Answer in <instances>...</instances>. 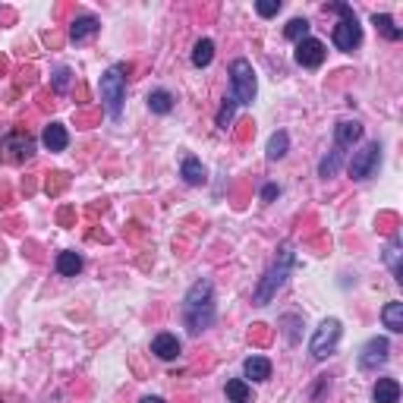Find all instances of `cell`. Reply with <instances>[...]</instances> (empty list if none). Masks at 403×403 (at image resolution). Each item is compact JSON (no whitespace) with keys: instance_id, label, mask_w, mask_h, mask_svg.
I'll return each instance as SVG.
<instances>
[{"instance_id":"23","label":"cell","mask_w":403,"mask_h":403,"mask_svg":"<svg viewBox=\"0 0 403 403\" xmlns=\"http://www.w3.org/2000/svg\"><path fill=\"white\" fill-rule=\"evenodd\" d=\"M287 148H290V136L283 129H277L274 136L268 139V161H281V157L287 155Z\"/></svg>"},{"instance_id":"12","label":"cell","mask_w":403,"mask_h":403,"mask_svg":"<svg viewBox=\"0 0 403 403\" xmlns=\"http://www.w3.org/2000/svg\"><path fill=\"white\" fill-rule=\"evenodd\" d=\"M372 400L375 403H400V381L397 378H378L372 388Z\"/></svg>"},{"instance_id":"2","label":"cell","mask_w":403,"mask_h":403,"mask_svg":"<svg viewBox=\"0 0 403 403\" xmlns=\"http://www.w3.org/2000/svg\"><path fill=\"white\" fill-rule=\"evenodd\" d=\"M293 262H296V252L290 249V246H281L277 258L271 262V268L264 271V277L258 281L255 293H252V302H255V306H268L271 296H274L277 290L283 287V281L290 277V268H293Z\"/></svg>"},{"instance_id":"5","label":"cell","mask_w":403,"mask_h":403,"mask_svg":"<svg viewBox=\"0 0 403 403\" xmlns=\"http://www.w3.org/2000/svg\"><path fill=\"white\" fill-rule=\"evenodd\" d=\"M230 82H233V98L236 104H252L258 94V82H255V69L249 60H233L230 63Z\"/></svg>"},{"instance_id":"11","label":"cell","mask_w":403,"mask_h":403,"mask_svg":"<svg viewBox=\"0 0 403 403\" xmlns=\"http://www.w3.org/2000/svg\"><path fill=\"white\" fill-rule=\"evenodd\" d=\"M41 145L48 151H63L69 145L66 126H63V123H48V126H44V132H41Z\"/></svg>"},{"instance_id":"9","label":"cell","mask_w":403,"mask_h":403,"mask_svg":"<svg viewBox=\"0 0 403 403\" xmlns=\"http://www.w3.org/2000/svg\"><path fill=\"white\" fill-rule=\"evenodd\" d=\"M325 54H327V48L318 38H302V41L296 44V63H299L302 69H318L321 63H325Z\"/></svg>"},{"instance_id":"14","label":"cell","mask_w":403,"mask_h":403,"mask_svg":"<svg viewBox=\"0 0 403 403\" xmlns=\"http://www.w3.org/2000/svg\"><path fill=\"white\" fill-rule=\"evenodd\" d=\"M6 148H16L13 151V161H22V157H31V151H35V142H31L29 136H19V132H13V136H6L3 142H0V151Z\"/></svg>"},{"instance_id":"1","label":"cell","mask_w":403,"mask_h":403,"mask_svg":"<svg viewBox=\"0 0 403 403\" xmlns=\"http://www.w3.org/2000/svg\"><path fill=\"white\" fill-rule=\"evenodd\" d=\"M214 283L208 277H199V281L189 287L186 299H183V321H186L189 334H202L214 325Z\"/></svg>"},{"instance_id":"20","label":"cell","mask_w":403,"mask_h":403,"mask_svg":"<svg viewBox=\"0 0 403 403\" xmlns=\"http://www.w3.org/2000/svg\"><path fill=\"white\" fill-rule=\"evenodd\" d=\"M227 400L230 403H252V388L243 378H230L227 381Z\"/></svg>"},{"instance_id":"21","label":"cell","mask_w":403,"mask_h":403,"mask_svg":"<svg viewBox=\"0 0 403 403\" xmlns=\"http://www.w3.org/2000/svg\"><path fill=\"white\" fill-rule=\"evenodd\" d=\"M214 60V41L211 38H199L195 41V48H192V66H208V63Z\"/></svg>"},{"instance_id":"6","label":"cell","mask_w":403,"mask_h":403,"mask_svg":"<svg viewBox=\"0 0 403 403\" xmlns=\"http://www.w3.org/2000/svg\"><path fill=\"white\" fill-rule=\"evenodd\" d=\"M337 340H340V321L325 318L318 327H315L312 340H309V353H312V359H327L334 353V346H337Z\"/></svg>"},{"instance_id":"18","label":"cell","mask_w":403,"mask_h":403,"mask_svg":"<svg viewBox=\"0 0 403 403\" xmlns=\"http://www.w3.org/2000/svg\"><path fill=\"white\" fill-rule=\"evenodd\" d=\"M180 174H183V180H186L189 186H202V183L208 180L205 167H202L199 157H186V161H183V167H180Z\"/></svg>"},{"instance_id":"26","label":"cell","mask_w":403,"mask_h":403,"mask_svg":"<svg viewBox=\"0 0 403 403\" xmlns=\"http://www.w3.org/2000/svg\"><path fill=\"white\" fill-rule=\"evenodd\" d=\"M384 258H388V264H390V271H394L397 281H403V271H400V239H394V243L388 246Z\"/></svg>"},{"instance_id":"28","label":"cell","mask_w":403,"mask_h":403,"mask_svg":"<svg viewBox=\"0 0 403 403\" xmlns=\"http://www.w3.org/2000/svg\"><path fill=\"white\" fill-rule=\"evenodd\" d=\"M255 10H258V16H277V13H281V0H258L255 3Z\"/></svg>"},{"instance_id":"8","label":"cell","mask_w":403,"mask_h":403,"mask_svg":"<svg viewBox=\"0 0 403 403\" xmlns=\"http://www.w3.org/2000/svg\"><path fill=\"white\" fill-rule=\"evenodd\" d=\"M388 356H390V344H388V337H372L369 344L362 346V353H359V369L375 372L378 365L388 362Z\"/></svg>"},{"instance_id":"24","label":"cell","mask_w":403,"mask_h":403,"mask_svg":"<svg viewBox=\"0 0 403 403\" xmlns=\"http://www.w3.org/2000/svg\"><path fill=\"white\" fill-rule=\"evenodd\" d=\"M372 22L381 29V35L388 38V41H400V38H403V29H397L394 19H390L388 13H375V16H372Z\"/></svg>"},{"instance_id":"25","label":"cell","mask_w":403,"mask_h":403,"mask_svg":"<svg viewBox=\"0 0 403 403\" xmlns=\"http://www.w3.org/2000/svg\"><path fill=\"white\" fill-rule=\"evenodd\" d=\"M309 29H312V25H309V19L296 16V19H290V22H287V29H283V35H287L290 41H296V44H299L302 38H309Z\"/></svg>"},{"instance_id":"27","label":"cell","mask_w":403,"mask_h":403,"mask_svg":"<svg viewBox=\"0 0 403 403\" xmlns=\"http://www.w3.org/2000/svg\"><path fill=\"white\" fill-rule=\"evenodd\" d=\"M233 111H236V98H224V104H220V111H218V126L220 129H227L230 126V120H233Z\"/></svg>"},{"instance_id":"3","label":"cell","mask_w":403,"mask_h":403,"mask_svg":"<svg viewBox=\"0 0 403 403\" xmlns=\"http://www.w3.org/2000/svg\"><path fill=\"white\" fill-rule=\"evenodd\" d=\"M101 101H104V111L111 120L123 117V101H126V66L123 63H113L104 76H101Z\"/></svg>"},{"instance_id":"31","label":"cell","mask_w":403,"mask_h":403,"mask_svg":"<svg viewBox=\"0 0 403 403\" xmlns=\"http://www.w3.org/2000/svg\"><path fill=\"white\" fill-rule=\"evenodd\" d=\"M139 403H167V400H164V397H142Z\"/></svg>"},{"instance_id":"10","label":"cell","mask_w":403,"mask_h":403,"mask_svg":"<svg viewBox=\"0 0 403 403\" xmlns=\"http://www.w3.org/2000/svg\"><path fill=\"white\" fill-rule=\"evenodd\" d=\"M359 139H362V123L344 120V123H337V129H334V148L346 155V148H353V142H359Z\"/></svg>"},{"instance_id":"22","label":"cell","mask_w":403,"mask_h":403,"mask_svg":"<svg viewBox=\"0 0 403 403\" xmlns=\"http://www.w3.org/2000/svg\"><path fill=\"white\" fill-rule=\"evenodd\" d=\"M148 107H151V113H170L174 111V94H170L167 88H155V92L148 94Z\"/></svg>"},{"instance_id":"30","label":"cell","mask_w":403,"mask_h":403,"mask_svg":"<svg viewBox=\"0 0 403 403\" xmlns=\"http://www.w3.org/2000/svg\"><path fill=\"white\" fill-rule=\"evenodd\" d=\"M277 192H281V189H277L274 183H268V186L262 189V202H271V199H277Z\"/></svg>"},{"instance_id":"29","label":"cell","mask_w":403,"mask_h":403,"mask_svg":"<svg viewBox=\"0 0 403 403\" xmlns=\"http://www.w3.org/2000/svg\"><path fill=\"white\" fill-rule=\"evenodd\" d=\"M66 82H69V69H57L54 85H57V88H66Z\"/></svg>"},{"instance_id":"17","label":"cell","mask_w":403,"mask_h":403,"mask_svg":"<svg viewBox=\"0 0 403 403\" xmlns=\"http://www.w3.org/2000/svg\"><path fill=\"white\" fill-rule=\"evenodd\" d=\"M381 321H384V327L388 331H394V334H400L403 331V302H388V306L381 309Z\"/></svg>"},{"instance_id":"7","label":"cell","mask_w":403,"mask_h":403,"mask_svg":"<svg viewBox=\"0 0 403 403\" xmlns=\"http://www.w3.org/2000/svg\"><path fill=\"white\" fill-rule=\"evenodd\" d=\"M378 164H381V145H378V142H365L359 151H353V157H350V176H353V180H369V176L378 170Z\"/></svg>"},{"instance_id":"16","label":"cell","mask_w":403,"mask_h":403,"mask_svg":"<svg viewBox=\"0 0 403 403\" xmlns=\"http://www.w3.org/2000/svg\"><path fill=\"white\" fill-rule=\"evenodd\" d=\"M243 372H246V378H252V381H268V378H271V362L264 356H249L243 362Z\"/></svg>"},{"instance_id":"19","label":"cell","mask_w":403,"mask_h":403,"mask_svg":"<svg viewBox=\"0 0 403 403\" xmlns=\"http://www.w3.org/2000/svg\"><path fill=\"white\" fill-rule=\"evenodd\" d=\"M57 271H60L63 277H76L82 271V255L79 252H60V255H57Z\"/></svg>"},{"instance_id":"15","label":"cell","mask_w":403,"mask_h":403,"mask_svg":"<svg viewBox=\"0 0 403 403\" xmlns=\"http://www.w3.org/2000/svg\"><path fill=\"white\" fill-rule=\"evenodd\" d=\"M98 29H101V22H98L94 16H88V13H85V16H76V19H73V25H69V38H73L76 44H79V41H85L88 35H94Z\"/></svg>"},{"instance_id":"13","label":"cell","mask_w":403,"mask_h":403,"mask_svg":"<svg viewBox=\"0 0 403 403\" xmlns=\"http://www.w3.org/2000/svg\"><path fill=\"white\" fill-rule=\"evenodd\" d=\"M151 353H155L157 359H176L180 356V340H176V334H157L155 340H151Z\"/></svg>"},{"instance_id":"4","label":"cell","mask_w":403,"mask_h":403,"mask_svg":"<svg viewBox=\"0 0 403 403\" xmlns=\"http://www.w3.org/2000/svg\"><path fill=\"white\" fill-rule=\"evenodd\" d=\"M331 10L340 13V22L334 25V48L350 54V50H356L359 44H362V25H359L356 13L346 3H331Z\"/></svg>"}]
</instances>
